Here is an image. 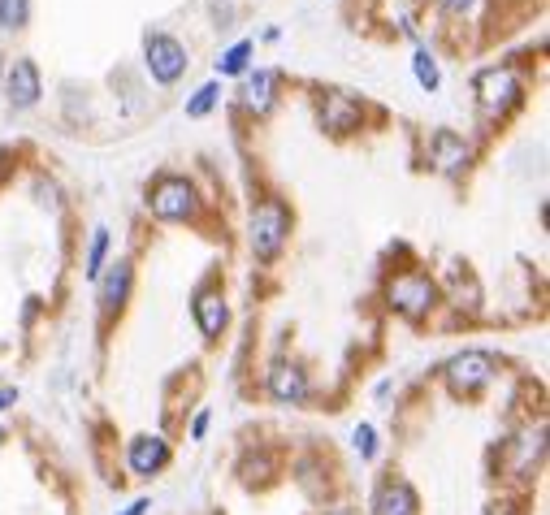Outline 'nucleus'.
I'll list each match as a JSON object with an SVG mask.
<instances>
[{
    "label": "nucleus",
    "mask_w": 550,
    "mask_h": 515,
    "mask_svg": "<svg viewBox=\"0 0 550 515\" xmlns=\"http://www.w3.org/2000/svg\"><path fill=\"white\" fill-rule=\"evenodd\" d=\"M286 234H291V213H286V204H282V200L256 204L252 221H247V243H252V256H256L260 264L278 260Z\"/></svg>",
    "instance_id": "f257e3e1"
},
{
    "label": "nucleus",
    "mask_w": 550,
    "mask_h": 515,
    "mask_svg": "<svg viewBox=\"0 0 550 515\" xmlns=\"http://www.w3.org/2000/svg\"><path fill=\"white\" fill-rule=\"evenodd\" d=\"M386 299H390V308L403 312V316H425L429 308H434V299H438V286L429 282L425 273H399L395 282L386 286Z\"/></svg>",
    "instance_id": "f03ea898"
},
{
    "label": "nucleus",
    "mask_w": 550,
    "mask_h": 515,
    "mask_svg": "<svg viewBox=\"0 0 550 515\" xmlns=\"http://www.w3.org/2000/svg\"><path fill=\"white\" fill-rule=\"evenodd\" d=\"M148 208L161 221H187L195 213V187L187 178H161L148 191Z\"/></svg>",
    "instance_id": "7ed1b4c3"
},
{
    "label": "nucleus",
    "mask_w": 550,
    "mask_h": 515,
    "mask_svg": "<svg viewBox=\"0 0 550 515\" xmlns=\"http://www.w3.org/2000/svg\"><path fill=\"white\" fill-rule=\"evenodd\" d=\"M143 57H148V74L156 78V83H174V78L187 70V48H182L178 39H169V35H148Z\"/></svg>",
    "instance_id": "20e7f679"
},
{
    "label": "nucleus",
    "mask_w": 550,
    "mask_h": 515,
    "mask_svg": "<svg viewBox=\"0 0 550 515\" xmlns=\"http://www.w3.org/2000/svg\"><path fill=\"white\" fill-rule=\"evenodd\" d=\"M490 377H494V360L486 351H460L447 364V381H451L455 394H477Z\"/></svg>",
    "instance_id": "39448f33"
},
{
    "label": "nucleus",
    "mask_w": 550,
    "mask_h": 515,
    "mask_svg": "<svg viewBox=\"0 0 550 515\" xmlns=\"http://www.w3.org/2000/svg\"><path fill=\"white\" fill-rule=\"evenodd\" d=\"M477 100H481V109H490V113L512 109V104L520 100L516 70H481L477 74Z\"/></svg>",
    "instance_id": "423d86ee"
},
{
    "label": "nucleus",
    "mask_w": 550,
    "mask_h": 515,
    "mask_svg": "<svg viewBox=\"0 0 550 515\" xmlns=\"http://www.w3.org/2000/svg\"><path fill=\"white\" fill-rule=\"evenodd\" d=\"M126 464L135 477H156V472L169 464V442L152 438V433H139V438L126 442Z\"/></svg>",
    "instance_id": "0eeeda50"
},
{
    "label": "nucleus",
    "mask_w": 550,
    "mask_h": 515,
    "mask_svg": "<svg viewBox=\"0 0 550 515\" xmlns=\"http://www.w3.org/2000/svg\"><path fill=\"white\" fill-rule=\"evenodd\" d=\"M269 399L273 403H282V407H299L308 399V377H304V368L299 364H273L269 368Z\"/></svg>",
    "instance_id": "6e6552de"
},
{
    "label": "nucleus",
    "mask_w": 550,
    "mask_h": 515,
    "mask_svg": "<svg viewBox=\"0 0 550 515\" xmlns=\"http://www.w3.org/2000/svg\"><path fill=\"white\" fill-rule=\"evenodd\" d=\"M373 515H421V498L408 481H382L373 494Z\"/></svg>",
    "instance_id": "1a4fd4ad"
},
{
    "label": "nucleus",
    "mask_w": 550,
    "mask_h": 515,
    "mask_svg": "<svg viewBox=\"0 0 550 515\" xmlns=\"http://www.w3.org/2000/svg\"><path fill=\"white\" fill-rule=\"evenodd\" d=\"M356 122H360V104L347 91H321V126L330 135H347V130H356Z\"/></svg>",
    "instance_id": "9d476101"
},
{
    "label": "nucleus",
    "mask_w": 550,
    "mask_h": 515,
    "mask_svg": "<svg viewBox=\"0 0 550 515\" xmlns=\"http://www.w3.org/2000/svg\"><path fill=\"white\" fill-rule=\"evenodd\" d=\"M429 161H434L442 174H464L468 161H473V152H468V143L460 135H451V130H438L434 139H429Z\"/></svg>",
    "instance_id": "9b49d317"
},
{
    "label": "nucleus",
    "mask_w": 550,
    "mask_h": 515,
    "mask_svg": "<svg viewBox=\"0 0 550 515\" xmlns=\"http://www.w3.org/2000/svg\"><path fill=\"white\" fill-rule=\"evenodd\" d=\"M191 312H195V325H200V334L208 342H217L221 329H226V321H230V308H226V299H221L217 290H200L195 303H191Z\"/></svg>",
    "instance_id": "f8f14e48"
},
{
    "label": "nucleus",
    "mask_w": 550,
    "mask_h": 515,
    "mask_svg": "<svg viewBox=\"0 0 550 515\" xmlns=\"http://www.w3.org/2000/svg\"><path fill=\"white\" fill-rule=\"evenodd\" d=\"M96 282H100V308L104 312H122L126 299H130V286H135V273H130L126 260H117V264H109V273L96 277Z\"/></svg>",
    "instance_id": "ddd939ff"
},
{
    "label": "nucleus",
    "mask_w": 550,
    "mask_h": 515,
    "mask_svg": "<svg viewBox=\"0 0 550 515\" xmlns=\"http://www.w3.org/2000/svg\"><path fill=\"white\" fill-rule=\"evenodd\" d=\"M5 91H9V100L18 104V109H31V104L39 100V70H35V61H13L9 65V74H5Z\"/></svg>",
    "instance_id": "4468645a"
},
{
    "label": "nucleus",
    "mask_w": 550,
    "mask_h": 515,
    "mask_svg": "<svg viewBox=\"0 0 550 515\" xmlns=\"http://www.w3.org/2000/svg\"><path fill=\"white\" fill-rule=\"evenodd\" d=\"M273 83H278V78H273L269 70H256L252 78H247V83H243V104H247V109L269 113V104H273Z\"/></svg>",
    "instance_id": "2eb2a0df"
},
{
    "label": "nucleus",
    "mask_w": 550,
    "mask_h": 515,
    "mask_svg": "<svg viewBox=\"0 0 550 515\" xmlns=\"http://www.w3.org/2000/svg\"><path fill=\"white\" fill-rule=\"evenodd\" d=\"M31 18V0H0V26H9V31H18Z\"/></svg>",
    "instance_id": "dca6fc26"
},
{
    "label": "nucleus",
    "mask_w": 550,
    "mask_h": 515,
    "mask_svg": "<svg viewBox=\"0 0 550 515\" xmlns=\"http://www.w3.org/2000/svg\"><path fill=\"white\" fill-rule=\"evenodd\" d=\"M104 252H109V230H96L91 234V252H87V277L91 282L104 273Z\"/></svg>",
    "instance_id": "f3484780"
},
{
    "label": "nucleus",
    "mask_w": 550,
    "mask_h": 515,
    "mask_svg": "<svg viewBox=\"0 0 550 515\" xmlns=\"http://www.w3.org/2000/svg\"><path fill=\"white\" fill-rule=\"evenodd\" d=\"M247 57H252V44H247V39H243V44H234V48L226 52V57L217 61V70H221V74H243Z\"/></svg>",
    "instance_id": "a211bd4d"
},
{
    "label": "nucleus",
    "mask_w": 550,
    "mask_h": 515,
    "mask_svg": "<svg viewBox=\"0 0 550 515\" xmlns=\"http://www.w3.org/2000/svg\"><path fill=\"white\" fill-rule=\"evenodd\" d=\"M416 83H421L425 91H434V87H438V65H434V57H429L425 48L416 52Z\"/></svg>",
    "instance_id": "6ab92c4d"
},
{
    "label": "nucleus",
    "mask_w": 550,
    "mask_h": 515,
    "mask_svg": "<svg viewBox=\"0 0 550 515\" xmlns=\"http://www.w3.org/2000/svg\"><path fill=\"white\" fill-rule=\"evenodd\" d=\"M213 104H217V83H204V87L191 96V104H187V117H204L208 109H213Z\"/></svg>",
    "instance_id": "aec40b11"
},
{
    "label": "nucleus",
    "mask_w": 550,
    "mask_h": 515,
    "mask_svg": "<svg viewBox=\"0 0 550 515\" xmlns=\"http://www.w3.org/2000/svg\"><path fill=\"white\" fill-rule=\"evenodd\" d=\"M351 442H356L360 459H377V433H373V425H356V429H351Z\"/></svg>",
    "instance_id": "412c9836"
},
{
    "label": "nucleus",
    "mask_w": 550,
    "mask_h": 515,
    "mask_svg": "<svg viewBox=\"0 0 550 515\" xmlns=\"http://www.w3.org/2000/svg\"><path fill=\"white\" fill-rule=\"evenodd\" d=\"M204 433H208V412H200V416H195V425H191V438H195V442H200Z\"/></svg>",
    "instance_id": "4be33fe9"
},
{
    "label": "nucleus",
    "mask_w": 550,
    "mask_h": 515,
    "mask_svg": "<svg viewBox=\"0 0 550 515\" xmlns=\"http://www.w3.org/2000/svg\"><path fill=\"white\" fill-rule=\"evenodd\" d=\"M148 507H152V503H148V498H135V503H130V507L122 511V515H148Z\"/></svg>",
    "instance_id": "5701e85b"
},
{
    "label": "nucleus",
    "mask_w": 550,
    "mask_h": 515,
    "mask_svg": "<svg viewBox=\"0 0 550 515\" xmlns=\"http://www.w3.org/2000/svg\"><path fill=\"white\" fill-rule=\"evenodd\" d=\"M13 403H18V390L5 386V390H0V412H5V407H13Z\"/></svg>",
    "instance_id": "b1692460"
},
{
    "label": "nucleus",
    "mask_w": 550,
    "mask_h": 515,
    "mask_svg": "<svg viewBox=\"0 0 550 515\" xmlns=\"http://www.w3.org/2000/svg\"><path fill=\"white\" fill-rule=\"evenodd\" d=\"M442 5H447L451 13H464V9H473V5H477V0H442Z\"/></svg>",
    "instance_id": "393cba45"
},
{
    "label": "nucleus",
    "mask_w": 550,
    "mask_h": 515,
    "mask_svg": "<svg viewBox=\"0 0 550 515\" xmlns=\"http://www.w3.org/2000/svg\"><path fill=\"white\" fill-rule=\"evenodd\" d=\"M325 515H356V511H351V507H334V511H325Z\"/></svg>",
    "instance_id": "a878e982"
},
{
    "label": "nucleus",
    "mask_w": 550,
    "mask_h": 515,
    "mask_svg": "<svg viewBox=\"0 0 550 515\" xmlns=\"http://www.w3.org/2000/svg\"><path fill=\"white\" fill-rule=\"evenodd\" d=\"M5 161H9V152H0V174H5Z\"/></svg>",
    "instance_id": "bb28decb"
},
{
    "label": "nucleus",
    "mask_w": 550,
    "mask_h": 515,
    "mask_svg": "<svg viewBox=\"0 0 550 515\" xmlns=\"http://www.w3.org/2000/svg\"><path fill=\"white\" fill-rule=\"evenodd\" d=\"M0 446H5V429H0Z\"/></svg>",
    "instance_id": "cd10ccee"
},
{
    "label": "nucleus",
    "mask_w": 550,
    "mask_h": 515,
    "mask_svg": "<svg viewBox=\"0 0 550 515\" xmlns=\"http://www.w3.org/2000/svg\"><path fill=\"white\" fill-rule=\"evenodd\" d=\"M486 515H507V511H486Z\"/></svg>",
    "instance_id": "c85d7f7f"
}]
</instances>
